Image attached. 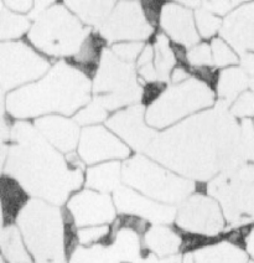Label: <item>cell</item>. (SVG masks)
I'll return each mask as SVG.
<instances>
[{
    "label": "cell",
    "mask_w": 254,
    "mask_h": 263,
    "mask_svg": "<svg viewBox=\"0 0 254 263\" xmlns=\"http://www.w3.org/2000/svg\"><path fill=\"white\" fill-rule=\"evenodd\" d=\"M241 134L229 106L218 101L157 137L145 154L192 181H208L226 169Z\"/></svg>",
    "instance_id": "cell-1"
},
{
    "label": "cell",
    "mask_w": 254,
    "mask_h": 263,
    "mask_svg": "<svg viewBox=\"0 0 254 263\" xmlns=\"http://www.w3.org/2000/svg\"><path fill=\"white\" fill-rule=\"evenodd\" d=\"M3 170L32 199L58 208L68 202L71 194L79 190L85 180L81 165L66 159L38 133L34 124L25 121L11 125Z\"/></svg>",
    "instance_id": "cell-2"
},
{
    "label": "cell",
    "mask_w": 254,
    "mask_h": 263,
    "mask_svg": "<svg viewBox=\"0 0 254 263\" xmlns=\"http://www.w3.org/2000/svg\"><path fill=\"white\" fill-rule=\"evenodd\" d=\"M92 101V81L81 68L56 62L36 82L10 92L5 108L16 119L41 118L58 113L74 116Z\"/></svg>",
    "instance_id": "cell-3"
},
{
    "label": "cell",
    "mask_w": 254,
    "mask_h": 263,
    "mask_svg": "<svg viewBox=\"0 0 254 263\" xmlns=\"http://www.w3.org/2000/svg\"><path fill=\"white\" fill-rule=\"evenodd\" d=\"M16 226L34 263H66L65 216L58 206L31 197Z\"/></svg>",
    "instance_id": "cell-4"
},
{
    "label": "cell",
    "mask_w": 254,
    "mask_h": 263,
    "mask_svg": "<svg viewBox=\"0 0 254 263\" xmlns=\"http://www.w3.org/2000/svg\"><path fill=\"white\" fill-rule=\"evenodd\" d=\"M91 30L68 10L65 4L53 3L29 31V40L37 50L52 58H74L85 45Z\"/></svg>",
    "instance_id": "cell-5"
},
{
    "label": "cell",
    "mask_w": 254,
    "mask_h": 263,
    "mask_svg": "<svg viewBox=\"0 0 254 263\" xmlns=\"http://www.w3.org/2000/svg\"><path fill=\"white\" fill-rule=\"evenodd\" d=\"M123 184L155 201L179 206L196 189L195 181L182 178L144 154H135L123 163Z\"/></svg>",
    "instance_id": "cell-6"
},
{
    "label": "cell",
    "mask_w": 254,
    "mask_h": 263,
    "mask_svg": "<svg viewBox=\"0 0 254 263\" xmlns=\"http://www.w3.org/2000/svg\"><path fill=\"white\" fill-rule=\"evenodd\" d=\"M214 104V93L208 83L192 77L160 92L146 108V123L154 129H165Z\"/></svg>",
    "instance_id": "cell-7"
},
{
    "label": "cell",
    "mask_w": 254,
    "mask_h": 263,
    "mask_svg": "<svg viewBox=\"0 0 254 263\" xmlns=\"http://www.w3.org/2000/svg\"><path fill=\"white\" fill-rule=\"evenodd\" d=\"M92 92L93 100L110 112L138 104L145 91L138 81L135 65L104 49L92 81Z\"/></svg>",
    "instance_id": "cell-8"
},
{
    "label": "cell",
    "mask_w": 254,
    "mask_h": 263,
    "mask_svg": "<svg viewBox=\"0 0 254 263\" xmlns=\"http://www.w3.org/2000/svg\"><path fill=\"white\" fill-rule=\"evenodd\" d=\"M50 62L23 41L0 44V85L3 93L36 82L50 71Z\"/></svg>",
    "instance_id": "cell-9"
},
{
    "label": "cell",
    "mask_w": 254,
    "mask_h": 263,
    "mask_svg": "<svg viewBox=\"0 0 254 263\" xmlns=\"http://www.w3.org/2000/svg\"><path fill=\"white\" fill-rule=\"evenodd\" d=\"M207 194L221 205L229 225L254 222V183H242L227 173H220L208 181Z\"/></svg>",
    "instance_id": "cell-10"
},
{
    "label": "cell",
    "mask_w": 254,
    "mask_h": 263,
    "mask_svg": "<svg viewBox=\"0 0 254 263\" xmlns=\"http://www.w3.org/2000/svg\"><path fill=\"white\" fill-rule=\"evenodd\" d=\"M222 208L213 197L192 194L178 206L175 223L187 234L216 237L226 227Z\"/></svg>",
    "instance_id": "cell-11"
},
{
    "label": "cell",
    "mask_w": 254,
    "mask_h": 263,
    "mask_svg": "<svg viewBox=\"0 0 254 263\" xmlns=\"http://www.w3.org/2000/svg\"><path fill=\"white\" fill-rule=\"evenodd\" d=\"M154 32L144 7L138 2L116 3L108 19L100 29L107 43H143Z\"/></svg>",
    "instance_id": "cell-12"
},
{
    "label": "cell",
    "mask_w": 254,
    "mask_h": 263,
    "mask_svg": "<svg viewBox=\"0 0 254 263\" xmlns=\"http://www.w3.org/2000/svg\"><path fill=\"white\" fill-rule=\"evenodd\" d=\"M67 211L77 229L112 225L116 220L113 196L91 189L73 194L67 202Z\"/></svg>",
    "instance_id": "cell-13"
},
{
    "label": "cell",
    "mask_w": 254,
    "mask_h": 263,
    "mask_svg": "<svg viewBox=\"0 0 254 263\" xmlns=\"http://www.w3.org/2000/svg\"><path fill=\"white\" fill-rule=\"evenodd\" d=\"M79 157L83 163L93 164L128 159L130 148L112 130L102 125L83 128L79 143Z\"/></svg>",
    "instance_id": "cell-14"
},
{
    "label": "cell",
    "mask_w": 254,
    "mask_h": 263,
    "mask_svg": "<svg viewBox=\"0 0 254 263\" xmlns=\"http://www.w3.org/2000/svg\"><path fill=\"white\" fill-rule=\"evenodd\" d=\"M112 196L116 211L121 215L139 217L151 225H170L176 220L178 206L155 201L124 184Z\"/></svg>",
    "instance_id": "cell-15"
},
{
    "label": "cell",
    "mask_w": 254,
    "mask_h": 263,
    "mask_svg": "<svg viewBox=\"0 0 254 263\" xmlns=\"http://www.w3.org/2000/svg\"><path fill=\"white\" fill-rule=\"evenodd\" d=\"M146 109L143 104H134L118 110L107 119V127L133 151L145 153L157 137L158 130L146 123Z\"/></svg>",
    "instance_id": "cell-16"
},
{
    "label": "cell",
    "mask_w": 254,
    "mask_h": 263,
    "mask_svg": "<svg viewBox=\"0 0 254 263\" xmlns=\"http://www.w3.org/2000/svg\"><path fill=\"white\" fill-rule=\"evenodd\" d=\"M160 26L169 39L180 46L193 47L200 44L195 14L181 3H167L160 9Z\"/></svg>",
    "instance_id": "cell-17"
},
{
    "label": "cell",
    "mask_w": 254,
    "mask_h": 263,
    "mask_svg": "<svg viewBox=\"0 0 254 263\" xmlns=\"http://www.w3.org/2000/svg\"><path fill=\"white\" fill-rule=\"evenodd\" d=\"M220 34L241 56L254 52V2L241 4L227 15Z\"/></svg>",
    "instance_id": "cell-18"
},
{
    "label": "cell",
    "mask_w": 254,
    "mask_h": 263,
    "mask_svg": "<svg viewBox=\"0 0 254 263\" xmlns=\"http://www.w3.org/2000/svg\"><path fill=\"white\" fill-rule=\"evenodd\" d=\"M34 125L38 133L61 153L71 154L74 149L79 148L82 130L74 119L60 115H51L37 118Z\"/></svg>",
    "instance_id": "cell-19"
},
{
    "label": "cell",
    "mask_w": 254,
    "mask_h": 263,
    "mask_svg": "<svg viewBox=\"0 0 254 263\" xmlns=\"http://www.w3.org/2000/svg\"><path fill=\"white\" fill-rule=\"evenodd\" d=\"M143 245L152 255L164 259L179 255L182 237L167 225H151L143 236Z\"/></svg>",
    "instance_id": "cell-20"
},
{
    "label": "cell",
    "mask_w": 254,
    "mask_h": 263,
    "mask_svg": "<svg viewBox=\"0 0 254 263\" xmlns=\"http://www.w3.org/2000/svg\"><path fill=\"white\" fill-rule=\"evenodd\" d=\"M122 169L123 164L118 160L106 161L91 166L86 173V186L100 193L113 194L121 185H123Z\"/></svg>",
    "instance_id": "cell-21"
},
{
    "label": "cell",
    "mask_w": 254,
    "mask_h": 263,
    "mask_svg": "<svg viewBox=\"0 0 254 263\" xmlns=\"http://www.w3.org/2000/svg\"><path fill=\"white\" fill-rule=\"evenodd\" d=\"M193 263H249L247 252L231 241H217L191 252Z\"/></svg>",
    "instance_id": "cell-22"
},
{
    "label": "cell",
    "mask_w": 254,
    "mask_h": 263,
    "mask_svg": "<svg viewBox=\"0 0 254 263\" xmlns=\"http://www.w3.org/2000/svg\"><path fill=\"white\" fill-rule=\"evenodd\" d=\"M29 195L15 179L3 175L2 181V208L3 227L14 225L24 206L28 204Z\"/></svg>",
    "instance_id": "cell-23"
},
{
    "label": "cell",
    "mask_w": 254,
    "mask_h": 263,
    "mask_svg": "<svg viewBox=\"0 0 254 263\" xmlns=\"http://www.w3.org/2000/svg\"><path fill=\"white\" fill-rule=\"evenodd\" d=\"M249 87V76L242 67L231 66L218 74L216 91L220 101L231 104Z\"/></svg>",
    "instance_id": "cell-24"
},
{
    "label": "cell",
    "mask_w": 254,
    "mask_h": 263,
    "mask_svg": "<svg viewBox=\"0 0 254 263\" xmlns=\"http://www.w3.org/2000/svg\"><path fill=\"white\" fill-rule=\"evenodd\" d=\"M114 2H66L65 5L71 13L86 26L101 29L114 9Z\"/></svg>",
    "instance_id": "cell-25"
},
{
    "label": "cell",
    "mask_w": 254,
    "mask_h": 263,
    "mask_svg": "<svg viewBox=\"0 0 254 263\" xmlns=\"http://www.w3.org/2000/svg\"><path fill=\"white\" fill-rule=\"evenodd\" d=\"M2 253L9 263H34L19 227L4 226L2 230Z\"/></svg>",
    "instance_id": "cell-26"
},
{
    "label": "cell",
    "mask_w": 254,
    "mask_h": 263,
    "mask_svg": "<svg viewBox=\"0 0 254 263\" xmlns=\"http://www.w3.org/2000/svg\"><path fill=\"white\" fill-rule=\"evenodd\" d=\"M152 46H154V64L157 68L158 81L163 83L169 82L178 62L174 47L170 44V39L163 32L158 35Z\"/></svg>",
    "instance_id": "cell-27"
},
{
    "label": "cell",
    "mask_w": 254,
    "mask_h": 263,
    "mask_svg": "<svg viewBox=\"0 0 254 263\" xmlns=\"http://www.w3.org/2000/svg\"><path fill=\"white\" fill-rule=\"evenodd\" d=\"M32 24L29 17L9 10L4 4H0V39L3 43L22 37L29 32Z\"/></svg>",
    "instance_id": "cell-28"
},
{
    "label": "cell",
    "mask_w": 254,
    "mask_h": 263,
    "mask_svg": "<svg viewBox=\"0 0 254 263\" xmlns=\"http://www.w3.org/2000/svg\"><path fill=\"white\" fill-rule=\"evenodd\" d=\"M195 23L200 36L205 39H210L218 31H221L223 24L220 16L212 14L211 11L206 10L202 7L197 8L195 10Z\"/></svg>",
    "instance_id": "cell-29"
},
{
    "label": "cell",
    "mask_w": 254,
    "mask_h": 263,
    "mask_svg": "<svg viewBox=\"0 0 254 263\" xmlns=\"http://www.w3.org/2000/svg\"><path fill=\"white\" fill-rule=\"evenodd\" d=\"M76 123L79 125H83V127H92L101 122L107 121L108 119V110L101 106L97 101L92 98V101L87 106L81 108L79 112L74 115L73 117Z\"/></svg>",
    "instance_id": "cell-30"
},
{
    "label": "cell",
    "mask_w": 254,
    "mask_h": 263,
    "mask_svg": "<svg viewBox=\"0 0 254 263\" xmlns=\"http://www.w3.org/2000/svg\"><path fill=\"white\" fill-rule=\"evenodd\" d=\"M212 59H213V65L217 67H231L240 64V58L235 50L229 46L228 44L223 40L222 37H216L211 41Z\"/></svg>",
    "instance_id": "cell-31"
},
{
    "label": "cell",
    "mask_w": 254,
    "mask_h": 263,
    "mask_svg": "<svg viewBox=\"0 0 254 263\" xmlns=\"http://www.w3.org/2000/svg\"><path fill=\"white\" fill-rule=\"evenodd\" d=\"M136 71H138L140 79L144 80L145 82H159L154 64V46L152 45H145L144 50L140 53L138 61H136Z\"/></svg>",
    "instance_id": "cell-32"
},
{
    "label": "cell",
    "mask_w": 254,
    "mask_h": 263,
    "mask_svg": "<svg viewBox=\"0 0 254 263\" xmlns=\"http://www.w3.org/2000/svg\"><path fill=\"white\" fill-rule=\"evenodd\" d=\"M186 60L193 67H208L213 65L211 45L207 43L197 44L186 52Z\"/></svg>",
    "instance_id": "cell-33"
},
{
    "label": "cell",
    "mask_w": 254,
    "mask_h": 263,
    "mask_svg": "<svg viewBox=\"0 0 254 263\" xmlns=\"http://www.w3.org/2000/svg\"><path fill=\"white\" fill-rule=\"evenodd\" d=\"M232 116L235 118L248 119L254 116V92L246 91L243 92L237 100L229 107Z\"/></svg>",
    "instance_id": "cell-34"
},
{
    "label": "cell",
    "mask_w": 254,
    "mask_h": 263,
    "mask_svg": "<svg viewBox=\"0 0 254 263\" xmlns=\"http://www.w3.org/2000/svg\"><path fill=\"white\" fill-rule=\"evenodd\" d=\"M144 47V43H118L113 45L110 50L118 59L134 64V61H138Z\"/></svg>",
    "instance_id": "cell-35"
},
{
    "label": "cell",
    "mask_w": 254,
    "mask_h": 263,
    "mask_svg": "<svg viewBox=\"0 0 254 263\" xmlns=\"http://www.w3.org/2000/svg\"><path fill=\"white\" fill-rule=\"evenodd\" d=\"M241 4L242 3L240 2H202L201 7L217 16H222V15H229Z\"/></svg>",
    "instance_id": "cell-36"
},
{
    "label": "cell",
    "mask_w": 254,
    "mask_h": 263,
    "mask_svg": "<svg viewBox=\"0 0 254 263\" xmlns=\"http://www.w3.org/2000/svg\"><path fill=\"white\" fill-rule=\"evenodd\" d=\"M241 67L249 76V88L254 92V52L246 53L241 59Z\"/></svg>",
    "instance_id": "cell-37"
},
{
    "label": "cell",
    "mask_w": 254,
    "mask_h": 263,
    "mask_svg": "<svg viewBox=\"0 0 254 263\" xmlns=\"http://www.w3.org/2000/svg\"><path fill=\"white\" fill-rule=\"evenodd\" d=\"M3 4L7 7L9 10L14 11L16 14H25L31 13L35 3L32 2H3Z\"/></svg>",
    "instance_id": "cell-38"
},
{
    "label": "cell",
    "mask_w": 254,
    "mask_h": 263,
    "mask_svg": "<svg viewBox=\"0 0 254 263\" xmlns=\"http://www.w3.org/2000/svg\"><path fill=\"white\" fill-rule=\"evenodd\" d=\"M244 251L247 252V255L252 258L254 262V225L249 226V229L247 230V232L244 234Z\"/></svg>",
    "instance_id": "cell-39"
},
{
    "label": "cell",
    "mask_w": 254,
    "mask_h": 263,
    "mask_svg": "<svg viewBox=\"0 0 254 263\" xmlns=\"http://www.w3.org/2000/svg\"><path fill=\"white\" fill-rule=\"evenodd\" d=\"M190 79L189 76V72H187L186 70H185L184 67H176L174 71H172L171 73V82L172 85H178V83H181V82H185V81H187Z\"/></svg>",
    "instance_id": "cell-40"
},
{
    "label": "cell",
    "mask_w": 254,
    "mask_h": 263,
    "mask_svg": "<svg viewBox=\"0 0 254 263\" xmlns=\"http://www.w3.org/2000/svg\"><path fill=\"white\" fill-rule=\"evenodd\" d=\"M181 257H182V256H180V255L169 257V258L160 259V263H182V262H181Z\"/></svg>",
    "instance_id": "cell-41"
},
{
    "label": "cell",
    "mask_w": 254,
    "mask_h": 263,
    "mask_svg": "<svg viewBox=\"0 0 254 263\" xmlns=\"http://www.w3.org/2000/svg\"><path fill=\"white\" fill-rule=\"evenodd\" d=\"M249 263H254V262L253 261H249Z\"/></svg>",
    "instance_id": "cell-42"
}]
</instances>
